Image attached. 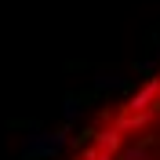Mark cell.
<instances>
[{"instance_id":"cell-1","label":"cell","mask_w":160,"mask_h":160,"mask_svg":"<svg viewBox=\"0 0 160 160\" xmlns=\"http://www.w3.org/2000/svg\"><path fill=\"white\" fill-rule=\"evenodd\" d=\"M62 160H160V66L95 113Z\"/></svg>"}]
</instances>
